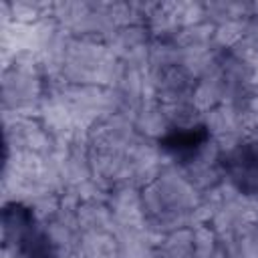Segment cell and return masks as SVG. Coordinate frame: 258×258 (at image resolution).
I'll list each match as a JSON object with an SVG mask.
<instances>
[{
  "mask_svg": "<svg viewBox=\"0 0 258 258\" xmlns=\"http://www.w3.org/2000/svg\"><path fill=\"white\" fill-rule=\"evenodd\" d=\"M4 246L14 258H54L50 238L36 222L30 208L8 204L2 214Z\"/></svg>",
  "mask_w": 258,
  "mask_h": 258,
  "instance_id": "obj_1",
  "label": "cell"
},
{
  "mask_svg": "<svg viewBox=\"0 0 258 258\" xmlns=\"http://www.w3.org/2000/svg\"><path fill=\"white\" fill-rule=\"evenodd\" d=\"M206 141H208L206 127H177L171 129L159 143L173 157L189 159L206 145Z\"/></svg>",
  "mask_w": 258,
  "mask_h": 258,
  "instance_id": "obj_2",
  "label": "cell"
}]
</instances>
